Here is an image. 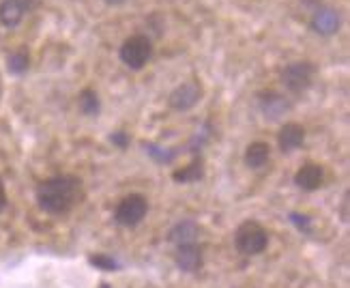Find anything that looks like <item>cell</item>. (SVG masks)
I'll use <instances>...</instances> for the list:
<instances>
[{"mask_svg":"<svg viewBox=\"0 0 350 288\" xmlns=\"http://www.w3.org/2000/svg\"><path fill=\"white\" fill-rule=\"evenodd\" d=\"M84 200L82 179L75 174H56L37 185V202L50 215H65Z\"/></svg>","mask_w":350,"mask_h":288,"instance_id":"obj_1","label":"cell"},{"mask_svg":"<svg viewBox=\"0 0 350 288\" xmlns=\"http://www.w3.org/2000/svg\"><path fill=\"white\" fill-rule=\"evenodd\" d=\"M234 246L243 256H258L269 246V233L256 220H245L234 233Z\"/></svg>","mask_w":350,"mask_h":288,"instance_id":"obj_2","label":"cell"},{"mask_svg":"<svg viewBox=\"0 0 350 288\" xmlns=\"http://www.w3.org/2000/svg\"><path fill=\"white\" fill-rule=\"evenodd\" d=\"M118 56L125 67L140 71L150 60V56H153V41L148 39V35H131L120 45Z\"/></svg>","mask_w":350,"mask_h":288,"instance_id":"obj_3","label":"cell"},{"mask_svg":"<svg viewBox=\"0 0 350 288\" xmlns=\"http://www.w3.org/2000/svg\"><path fill=\"white\" fill-rule=\"evenodd\" d=\"M314 73H316V67L312 63H308V60H299V63H291L282 69L280 80L286 86V90H291L293 95H301L312 86Z\"/></svg>","mask_w":350,"mask_h":288,"instance_id":"obj_4","label":"cell"},{"mask_svg":"<svg viewBox=\"0 0 350 288\" xmlns=\"http://www.w3.org/2000/svg\"><path fill=\"white\" fill-rule=\"evenodd\" d=\"M148 213V200L142 194H129L123 200L118 202L114 211V220L118 226H125V228H133L138 226Z\"/></svg>","mask_w":350,"mask_h":288,"instance_id":"obj_5","label":"cell"},{"mask_svg":"<svg viewBox=\"0 0 350 288\" xmlns=\"http://www.w3.org/2000/svg\"><path fill=\"white\" fill-rule=\"evenodd\" d=\"M202 95H204L202 84L198 80H187V82L178 84L172 90L170 97H168V105L176 112H187V110L196 108V105L200 103Z\"/></svg>","mask_w":350,"mask_h":288,"instance_id":"obj_6","label":"cell"},{"mask_svg":"<svg viewBox=\"0 0 350 288\" xmlns=\"http://www.w3.org/2000/svg\"><path fill=\"white\" fill-rule=\"evenodd\" d=\"M340 24H342L340 11L333 7H318L312 13V20H310V28L316 35H323V37L336 35L340 30Z\"/></svg>","mask_w":350,"mask_h":288,"instance_id":"obj_7","label":"cell"},{"mask_svg":"<svg viewBox=\"0 0 350 288\" xmlns=\"http://www.w3.org/2000/svg\"><path fill=\"white\" fill-rule=\"evenodd\" d=\"M39 0H3L0 3V24L7 28H15L28 11H33Z\"/></svg>","mask_w":350,"mask_h":288,"instance_id":"obj_8","label":"cell"},{"mask_svg":"<svg viewBox=\"0 0 350 288\" xmlns=\"http://www.w3.org/2000/svg\"><path fill=\"white\" fill-rule=\"evenodd\" d=\"M325 183V168L321 163H303L295 174V185L303 192H316Z\"/></svg>","mask_w":350,"mask_h":288,"instance_id":"obj_9","label":"cell"},{"mask_svg":"<svg viewBox=\"0 0 350 288\" xmlns=\"http://www.w3.org/2000/svg\"><path fill=\"white\" fill-rule=\"evenodd\" d=\"M258 103H260V110L269 120H278L291 110L288 99L275 93V90H262V93H258Z\"/></svg>","mask_w":350,"mask_h":288,"instance_id":"obj_10","label":"cell"},{"mask_svg":"<svg viewBox=\"0 0 350 288\" xmlns=\"http://www.w3.org/2000/svg\"><path fill=\"white\" fill-rule=\"evenodd\" d=\"M303 142H306V127L295 123V120L282 125V129L278 133L280 150H284V153H293V150H297L299 146H303Z\"/></svg>","mask_w":350,"mask_h":288,"instance_id":"obj_11","label":"cell"},{"mask_svg":"<svg viewBox=\"0 0 350 288\" xmlns=\"http://www.w3.org/2000/svg\"><path fill=\"white\" fill-rule=\"evenodd\" d=\"M200 226H198L193 220H180L178 224L172 226V231L168 235V239L176 248L180 246H196L198 237H200Z\"/></svg>","mask_w":350,"mask_h":288,"instance_id":"obj_12","label":"cell"},{"mask_svg":"<svg viewBox=\"0 0 350 288\" xmlns=\"http://www.w3.org/2000/svg\"><path fill=\"white\" fill-rule=\"evenodd\" d=\"M174 263L180 271L193 274V271L202 267V250L198 246H180V248H176Z\"/></svg>","mask_w":350,"mask_h":288,"instance_id":"obj_13","label":"cell"},{"mask_svg":"<svg viewBox=\"0 0 350 288\" xmlns=\"http://www.w3.org/2000/svg\"><path fill=\"white\" fill-rule=\"evenodd\" d=\"M269 157H271V146L267 142H252L247 148H245V155H243V159H245V166L252 170H258V168H265V166L269 163Z\"/></svg>","mask_w":350,"mask_h":288,"instance_id":"obj_14","label":"cell"},{"mask_svg":"<svg viewBox=\"0 0 350 288\" xmlns=\"http://www.w3.org/2000/svg\"><path fill=\"white\" fill-rule=\"evenodd\" d=\"M78 110L84 114V116H99L101 112V99L97 95V90L93 88H84L82 93L78 95Z\"/></svg>","mask_w":350,"mask_h":288,"instance_id":"obj_15","label":"cell"},{"mask_svg":"<svg viewBox=\"0 0 350 288\" xmlns=\"http://www.w3.org/2000/svg\"><path fill=\"white\" fill-rule=\"evenodd\" d=\"M204 176V161L200 157H196L189 166H185L183 170H174L172 179L176 183H196Z\"/></svg>","mask_w":350,"mask_h":288,"instance_id":"obj_16","label":"cell"},{"mask_svg":"<svg viewBox=\"0 0 350 288\" xmlns=\"http://www.w3.org/2000/svg\"><path fill=\"white\" fill-rule=\"evenodd\" d=\"M28 67H30V54H28V50L20 48V50H15V52H11L7 56V69L11 73L22 75V73L28 71Z\"/></svg>","mask_w":350,"mask_h":288,"instance_id":"obj_17","label":"cell"},{"mask_svg":"<svg viewBox=\"0 0 350 288\" xmlns=\"http://www.w3.org/2000/svg\"><path fill=\"white\" fill-rule=\"evenodd\" d=\"M90 265H95L97 269H101V271H116L120 265L114 261V259H110V256H105V254H97V256H90Z\"/></svg>","mask_w":350,"mask_h":288,"instance_id":"obj_18","label":"cell"},{"mask_svg":"<svg viewBox=\"0 0 350 288\" xmlns=\"http://www.w3.org/2000/svg\"><path fill=\"white\" fill-rule=\"evenodd\" d=\"M144 148H146V153L153 159H157L159 163H168V161L174 159V153H168V150L157 146V144H144Z\"/></svg>","mask_w":350,"mask_h":288,"instance_id":"obj_19","label":"cell"},{"mask_svg":"<svg viewBox=\"0 0 350 288\" xmlns=\"http://www.w3.org/2000/svg\"><path fill=\"white\" fill-rule=\"evenodd\" d=\"M208 138H211V125L206 123L204 125V129L202 131H198L196 135H193V140H191V153H198V150H200L206 142H208Z\"/></svg>","mask_w":350,"mask_h":288,"instance_id":"obj_20","label":"cell"},{"mask_svg":"<svg viewBox=\"0 0 350 288\" xmlns=\"http://www.w3.org/2000/svg\"><path fill=\"white\" fill-rule=\"evenodd\" d=\"M110 140H112V144H116L118 148H127V144H129V138H127V133H125V131H116V133H112V135H110Z\"/></svg>","mask_w":350,"mask_h":288,"instance_id":"obj_21","label":"cell"},{"mask_svg":"<svg viewBox=\"0 0 350 288\" xmlns=\"http://www.w3.org/2000/svg\"><path fill=\"white\" fill-rule=\"evenodd\" d=\"M293 222L299 226L301 231H310V218L308 215H301V213H291Z\"/></svg>","mask_w":350,"mask_h":288,"instance_id":"obj_22","label":"cell"},{"mask_svg":"<svg viewBox=\"0 0 350 288\" xmlns=\"http://www.w3.org/2000/svg\"><path fill=\"white\" fill-rule=\"evenodd\" d=\"M7 207V192H5V183H3V179H0V213L5 211Z\"/></svg>","mask_w":350,"mask_h":288,"instance_id":"obj_23","label":"cell"},{"mask_svg":"<svg viewBox=\"0 0 350 288\" xmlns=\"http://www.w3.org/2000/svg\"><path fill=\"white\" fill-rule=\"evenodd\" d=\"M108 5H123V3H127V0H105Z\"/></svg>","mask_w":350,"mask_h":288,"instance_id":"obj_24","label":"cell"}]
</instances>
